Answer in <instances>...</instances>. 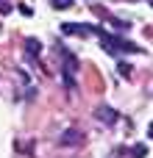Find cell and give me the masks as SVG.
I'll return each mask as SVG.
<instances>
[{
    "mask_svg": "<svg viewBox=\"0 0 153 158\" xmlns=\"http://www.w3.org/2000/svg\"><path fill=\"white\" fill-rule=\"evenodd\" d=\"M50 6H53V8H70L72 0H50Z\"/></svg>",
    "mask_w": 153,
    "mask_h": 158,
    "instance_id": "ba28073f",
    "label": "cell"
},
{
    "mask_svg": "<svg viewBox=\"0 0 153 158\" xmlns=\"http://www.w3.org/2000/svg\"><path fill=\"white\" fill-rule=\"evenodd\" d=\"M148 133H151V139H153V122H151V128H148Z\"/></svg>",
    "mask_w": 153,
    "mask_h": 158,
    "instance_id": "30bf717a",
    "label": "cell"
},
{
    "mask_svg": "<svg viewBox=\"0 0 153 158\" xmlns=\"http://www.w3.org/2000/svg\"><path fill=\"white\" fill-rule=\"evenodd\" d=\"M81 139H84V136H81L78 131H67V133L61 136V144H78Z\"/></svg>",
    "mask_w": 153,
    "mask_h": 158,
    "instance_id": "5b68a950",
    "label": "cell"
},
{
    "mask_svg": "<svg viewBox=\"0 0 153 158\" xmlns=\"http://www.w3.org/2000/svg\"><path fill=\"white\" fill-rule=\"evenodd\" d=\"M8 11H11V3H3L0 0V14H8Z\"/></svg>",
    "mask_w": 153,
    "mask_h": 158,
    "instance_id": "9c48e42d",
    "label": "cell"
},
{
    "mask_svg": "<svg viewBox=\"0 0 153 158\" xmlns=\"http://www.w3.org/2000/svg\"><path fill=\"white\" fill-rule=\"evenodd\" d=\"M117 72H120L123 78H128V75H131V64H125V61H120V64H117Z\"/></svg>",
    "mask_w": 153,
    "mask_h": 158,
    "instance_id": "52a82bcc",
    "label": "cell"
},
{
    "mask_svg": "<svg viewBox=\"0 0 153 158\" xmlns=\"http://www.w3.org/2000/svg\"><path fill=\"white\" fill-rule=\"evenodd\" d=\"M61 31H64L67 36H89V33H95V28H89V25H75V22H64Z\"/></svg>",
    "mask_w": 153,
    "mask_h": 158,
    "instance_id": "7a4b0ae2",
    "label": "cell"
},
{
    "mask_svg": "<svg viewBox=\"0 0 153 158\" xmlns=\"http://www.w3.org/2000/svg\"><path fill=\"white\" fill-rule=\"evenodd\" d=\"M148 156V144H134L131 147V158H145Z\"/></svg>",
    "mask_w": 153,
    "mask_h": 158,
    "instance_id": "8992f818",
    "label": "cell"
},
{
    "mask_svg": "<svg viewBox=\"0 0 153 158\" xmlns=\"http://www.w3.org/2000/svg\"><path fill=\"white\" fill-rule=\"evenodd\" d=\"M151 3H153V0H151Z\"/></svg>",
    "mask_w": 153,
    "mask_h": 158,
    "instance_id": "8fae6325",
    "label": "cell"
},
{
    "mask_svg": "<svg viewBox=\"0 0 153 158\" xmlns=\"http://www.w3.org/2000/svg\"><path fill=\"white\" fill-rule=\"evenodd\" d=\"M95 33L100 36V47H103L106 53H111V56H117V53H139V50H142L139 44L125 42L123 36H111V33H106L103 28H95Z\"/></svg>",
    "mask_w": 153,
    "mask_h": 158,
    "instance_id": "6da1fadb",
    "label": "cell"
},
{
    "mask_svg": "<svg viewBox=\"0 0 153 158\" xmlns=\"http://www.w3.org/2000/svg\"><path fill=\"white\" fill-rule=\"evenodd\" d=\"M98 119L106 122V125H114V122H117V111L109 108V106H100V108H98Z\"/></svg>",
    "mask_w": 153,
    "mask_h": 158,
    "instance_id": "3957f363",
    "label": "cell"
},
{
    "mask_svg": "<svg viewBox=\"0 0 153 158\" xmlns=\"http://www.w3.org/2000/svg\"><path fill=\"white\" fill-rule=\"evenodd\" d=\"M39 53H42V42H39V39H28V42H25V56L33 58V56H39Z\"/></svg>",
    "mask_w": 153,
    "mask_h": 158,
    "instance_id": "277c9868",
    "label": "cell"
}]
</instances>
